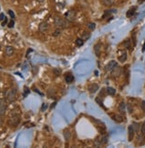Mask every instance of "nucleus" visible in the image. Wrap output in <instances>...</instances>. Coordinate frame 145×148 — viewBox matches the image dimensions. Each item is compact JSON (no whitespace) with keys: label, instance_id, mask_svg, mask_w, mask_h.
I'll list each match as a JSON object with an SVG mask.
<instances>
[{"label":"nucleus","instance_id":"obj_1","mask_svg":"<svg viewBox=\"0 0 145 148\" xmlns=\"http://www.w3.org/2000/svg\"><path fill=\"white\" fill-rule=\"evenodd\" d=\"M17 95V90L15 88H9L5 93V99L9 103H13L16 100Z\"/></svg>","mask_w":145,"mask_h":148},{"label":"nucleus","instance_id":"obj_2","mask_svg":"<svg viewBox=\"0 0 145 148\" xmlns=\"http://www.w3.org/2000/svg\"><path fill=\"white\" fill-rule=\"evenodd\" d=\"M54 24L58 28L66 29V28H69V26H70V22H69L68 20L61 19L60 17H55V19H54Z\"/></svg>","mask_w":145,"mask_h":148},{"label":"nucleus","instance_id":"obj_3","mask_svg":"<svg viewBox=\"0 0 145 148\" xmlns=\"http://www.w3.org/2000/svg\"><path fill=\"white\" fill-rule=\"evenodd\" d=\"M20 122H21V116H20L19 114H13L8 119V121H7L8 125L11 127L18 126L20 124Z\"/></svg>","mask_w":145,"mask_h":148},{"label":"nucleus","instance_id":"obj_4","mask_svg":"<svg viewBox=\"0 0 145 148\" xmlns=\"http://www.w3.org/2000/svg\"><path fill=\"white\" fill-rule=\"evenodd\" d=\"M6 108H7L6 100L3 99V98H0V117L4 116L6 114Z\"/></svg>","mask_w":145,"mask_h":148},{"label":"nucleus","instance_id":"obj_5","mask_svg":"<svg viewBox=\"0 0 145 148\" xmlns=\"http://www.w3.org/2000/svg\"><path fill=\"white\" fill-rule=\"evenodd\" d=\"M75 18H76V12L74 10H70V11L65 13V19L68 20L69 22H73L75 20Z\"/></svg>","mask_w":145,"mask_h":148},{"label":"nucleus","instance_id":"obj_6","mask_svg":"<svg viewBox=\"0 0 145 148\" xmlns=\"http://www.w3.org/2000/svg\"><path fill=\"white\" fill-rule=\"evenodd\" d=\"M49 30V24H48L47 22H41L39 26H38V30L42 33H45V32H46Z\"/></svg>","mask_w":145,"mask_h":148},{"label":"nucleus","instance_id":"obj_7","mask_svg":"<svg viewBox=\"0 0 145 148\" xmlns=\"http://www.w3.org/2000/svg\"><path fill=\"white\" fill-rule=\"evenodd\" d=\"M117 63L116 61L112 60L105 66V71H111L115 67H117Z\"/></svg>","mask_w":145,"mask_h":148},{"label":"nucleus","instance_id":"obj_8","mask_svg":"<svg viewBox=\"0 0 145 148\" xmlns=\"http://www.w3.org/2000/svg\"><path fill=\"white\" fill-rule=\"evenodd\" d=\"M5 54L6 56H12L14 54V48L12 46H6L5 48Z\"/></svg>","mask_w":145,"mask_h":148},{"label":"nucleus","instance_id":"obj_9","mask_svg":"<svg viewBox=\"0 0 145 148\" xmlns=\"http://www.w3.org/2000/svg\"><path fill=\"white\" fill-rule=\"evenodd\" d=\"M134 127L133 125H130L128 127V141L132 142L133 139H134Z\"/></svg>","mask_w":145,"mask_h":148},{"label":"nucleus","instance_id":"obj_10","mask_svg":"<svg viewBox=\"0 0 145 148\" xmlns=\"http://www.w3.org/2000/svg\"><path fill=\"white\" fill-rule=\"evenodd\" d=\"M126 104H125V102H121L119 104V105H118V111H119V112L122 115H125L126 114Z\"/></svg>","mask_w":145,"mask_h":148},{"label":"nucleus","instance_id":"obj_11","mask_svg":"<svg viewBox=\"0 0 145 148\" xmlns=\"http://www.w3.org/2000/svg\"><path fill=\"white\" fill-rule=\"evenodd\" d=\"M88 89H89V91H90V93L94 94V93H95V92H96L98 89H99V85H98V84H96V83H93L92 85L89 86Z\"/></svg>","mask_w":145,"mask_h":148},{"label":"nucleus","instance_id":"obj_12","mask_svg":"<svg viewBox=\"0 0 145 148\" xmlns=\"http://www.w3.org/2000/svg\"><path fill=\"white\" fill-rule=\"evenodd\" d=\"M111 73H112V76H113V77H117V76H119L120 73H121V69L117 66L115 67V68L111 71Z\"/></svg>","mask_w":145,"mask_h":148},{"label":"nucleus","instance_id":"obj_13","mask_svg":"<svg viewBox=\"0 0 145 148\" xmlns=\"http://www.w3.org/2000/svg\"><path fill=\"white\" fill-rule=\"evenodd\" d=\"M70 131H69V129H65L64 131H63V136H64V139H65V141L68 142L70 139Z\"/></svg>","mask_w":145,"mask_h":148},{"label":"nucleus","instance_id":"obj_14","mask_svg":"<svg viewBox=\"0 0 145 148\" xmlns=\"http://www.w3.org/2000/svg\"><path fill=\"white\" fill-rule=\"evenodd\" d=\"M65 80H66L67 83H71L74 80V76L71 73H67L65 75Z\"/></svg>","mask_w":145,"mask_h":148},{"label":"nucleus","instance_id":"obj_15","mask_svg":"<svg viewBox=\"0 0 145 148\" xmlns=\"http://www.w3.org/2000/svg\"><path fill=\"white\" fill-rule=\"evenodd\" d=\"M101 44H96L95 46V53L96 54V56H100V54H101Z\"/></svg>","mask_w":145,"mask_h":148},{"label":"nucleus","instance_id":"obj_16","mask_svg":"<svg viewBox=\"0 0 145 148\" xmlns=\"http://www.w3.org/2000/svg\"><path fill=\"white\" fill-rule=\"evenodd\" d=\"M90 37H91V33H90V32L85 31V32H83L82 35H81V38H82L84 41L87 40V39H88Z\"/></svg>","mask_w":145,"mask_h":148},{"label":"nucleus","instance_id":"obj_17","mask_svg":"<svg viewBox=\"0 0 145 148\" xmlns=\"http://www.w3.org/2000/svg\"><path fill=\"white\" fill-rule=\"evenodd\" d=\"M126 58H127V54H126V52H123V54H121L120 56H118V61L121 62V63H124V62H126Z\"/></svg>","mask_w":145,"mask_h":148},{"label":"nucleus","instance_id":"obj_18","mask_svg":"<svg viewBox=\"0 0 145 148\" xmlns=\"http://www.w3.org/2000/svg\"><path fill=\"white\" fill-rule=\"evenodd\" d=\"M94 145L96 147H100L101 145H102V141H101V137H97L95 139V142H94Z\"/></svg>","mask_w":145,"mask_h":148},{"label":"nucleus","instance_id":"obj_19","mask_svg":"<svg viewBox=\"0 0 145 148\" xmlns=\"http://www.w3.org/2000/svg\"><path fill=\"white\" fill-rule=\"evenodd\" d=\"M107 93L110 95H114L116 94V89L114 88H111V87H108Z\"/></svg>","mask_w":145,"mask_h":148},{"label":"nucleus","instance_id":"obj_20","mask_svg":"<svg viewBox=\"0 0 145 148\" xmlns=\"http://www.w3.org/2000/svg\"><path fill=\"white\" fill-rule=\"evenodd\" d=\"M135 10H136V7H133L131 9H129L127 11V13H126V16H127V17L133 16L134 15V12H135Z\"/></svg>","mask_w":145,"mask_h":148},{"label":"nucleus","instance_id":"obj_21","mask_svg":"<svg viewBox=\"0 0 145 148\" xmlns=\"http://www.w3.org/2000/svg\"><path fill=\"white\" fill-rule=\"evenodd\" d=\"M101 3L103 4L104 6H111L114 3V0H101Z\"/></svg>","mask_w":145,"mask_h":148},{"label":"nucleus","instance_id":"obj_22","mask_svg":"<svg viewBox=\"0 0 145 148\" xmlns=\"http://www.w3.org/2000/svg\"><path fill=\"white\" fill-rule=\"evenodd\" d=\"M124 44H125V47H126V49H131V40H130L129 38H127L125 42H124Z\"/></svg>","mask_w":145,"mask_h":148},{"label":"nucleus","instance_id":"obj_23","mask_svg":"<svg viewBox=\"0 0 145 148\" xmlns=\"http://www.w3.org/2000/svg\"><path fill=\"white\" fill-rule=\"evenodd\" d=\"M84 42H85V41L83 40L81 38H78L76 39V45L78 46V47H81V46H83V45H84Z\"/></svg>","mask_w":145,"mask_h":148},{"label":"nucleus","instance_id":"obj_24","mask_svg":"<svg viewBox=\"0 0 145 148\" xmlns=\"http://www.w3.org/2000/svg\"><path fill=\"white\" fill-rule=\"evenodd\" d=\"M113 118L114 120H116V121H117V122H122L123 121V118L120 116V115H114Z\"/></svg>","mask_w":145,"mask_h":148},{"label":"nucleus","instance_id":"obj_25","mask_svg":"<svg viewBox=\"0 0 145 148\" xmlns=\"http://www.w3.org/2000/svg\"><path fill=\"white\" fill-rule=\"evenodd\" d=\"M133 127H134V129L135 132H138L139 129H140V124L137 122H134L133 123Z\"/></svg>","mask_w":145,"mask_h":148},{"label":"nucleus","instance_id":"obj_26","mask_svg":"<svg viewBox=\"0 0 145 148\" xmlns=\"http://www.w3.org/2000/svg\"><path fill=\"white\" fill-rule=\"evenodd\" d=\"M61 33V28H58L53 33V36H54V37H57V36H59Z\"/></svg>","mask_w":145,"mask_h":148},{"label":"nucleus","instance_id":"obj_27","mask_svg":"<svg viewBox=\"0 0 145 148\" xmlns=\"http://www.w3.org/2000/svg\"><path fill=\"white\" fill-rule=\"evenodd\" d=\"M87 27H88V29L90 30H94L95 29V23H94V22H90V23H88Z\"/></svg>","mask_w":145,"mask_h":148},{"label":"nucleus","instance_id":"obj_28","mask_svg":"<svg viewBox=\"0 0 145 148\" xmlns=\"http://www.w3.org/2000/svg\"><path fill=\"white\" fill-rule=\"evenodd\" d=\"M141 133H142V135L145 136V121L142 123V127H141Z\"/></svg>","mask_w":145,"mask_h":148},{"label":"nucleus","instance_id":"obj_29","mask_svg":"<svg viewBox=\"0 0 145 148\" xmlns=\"http://www.w3.org/2000/svg\"><path fill=\"white\" fill-rule=\"evenodd\" d=\"M126 108H127V110H128V112H129V113H132L133 112V107H132V105H131V104H126Z\"/></svg>","mask_w":145,"mask_h":148},{"label":"nucleus","instance_id":"obj_30","mask_svg":"<svg viewBox=\"0 0 145 148\" xmlns=\"http://www.w3.org/2000/svg\"><path fill=\"white\" fill-rule=\"evenodd\" d=\"M7 26H8V28H13V26H14V21H13V20H11Z\"/></svg>","mask_w":145,"mask_h":148},{"label":"nucleus","instance_id":"obj_31","mask_svg":"<svg viewBox=\"0 0 145 148\" xmlns=\"http://www.w3.org/2000/svg\"><path fill=\"white\" fill-rule=\"evenodd\" d=\"M132 39H133V43H134V46H135L136 45V37H135V34L134 33H133L132 34Z\"/></svg>","mask_w":145,"mask_h":148},{"label":"nucleus","instance_id":"obj_32","mask_svg":"<svg viewBox=\"0 0 145 148\" xmlns=\"http://www.w3.org/2000/svg\"><path fill=\"white\" fill-rule=\"evenodd\" d=\"M8 13H9V15L11 16V18H12V19H14L15 15H14V13H13L12 10H8Z\"/></svg>","mask_w":145,"mask_h":148},{"label":"nucleus","instance_id":"obj_33","mask_svg":"<svg viewBox=\"0 0 145 148\" xmlns=\"http://www.w3.org/2000/svg\"><path fill=\"white\" fill-rule=\"evenodd\" d=\"M47 107H48L47 104H42V107H41V111H42V112H45V111L47 109Z\"/></svg>","mask_w":145,"mask_h":148},{"label":"nucleus","instance_id":"obj_34","mask_svg":"<svg viewBox=\"0 0 145 148\" xmlns=\"http://www.w3.org/2000/svg\"><path fill=\"white\" fill-rule=\"evenodd\" d=\"M141 108L142 109L143 112H145V101H142V104H141Z\"/></svg>","mask_w":145,"mask_h":148},{"label":"nucleus","instance_id":"obj_35","mask_svg":"<svg viewBox=\"0 0 145 148\" xmlns=\"http://www.w3.org/2000/svg\"><path fill=\"white\" fill-rule=\"evenodd\" d=\"M6 19V16L4 13H0V21H4V20Z\"/></svg>","mask_w":145,"mask_h":148},{"label":"nucleus","instance_id":"obj_36","mask_svg":"<svg viewBox=\"0 0 145 148\" xmlns=\"http://www.w3.org/2000/svg\"><path fill=\"white\" fill-rule=\"evenodd\" d=\"M6 23H7V19H6H6L4 20V22H2V23H1V25H2V26H5V25H6Z\"/></svg>","mask_w":145,"mask_h":148},{"label":"nucleus","instance_id":"obj_37","mask_svg":"<svg viewBox=\"0 0 145 148\" xmlns=\"http://www.w3.org/2000/svg\"><path fill=\"white\" fill-rule=\"evenodd\" d=\"M29 93V90H28V88H25V94H24V95H27Z\"/></svg>","mask_w":145,"mask_h":148},{"label":"nucleus","instance_id":"obj_38","mask_svg":"<svg viewBox=\"0 0 145 148\" xmlns=\"http://www.w3.org/2000/svg\"><path fill=\"white\" fill-rule=\"evenodd\" d=\"M142 52H145V41H144V43H143V46H142Z\"/></svg>","mask_w":145,"mask_h":148},{"label":"nucleus","instance_id":"obj_39","mask_svg":"<svg viewBox=\"0 0 145 148\" xmlns=\"http://www.w3.org/2000/svg\"><path fill=\"white\" fill-rule=\"evenodd\" d=\"M2 126H3V120L0 118V128H1Z\"/></svg>","mask_w":145,"mask_h":148},{"label":"nucleus","instance_id":"obj_40","mask_svg":"<svg viewBox=\"0 0 145 148\" xmlns=\"http://www.w3.org/2000/svg\"><path fill=\"white\" fill-rule=\"evenodd\" d=\"M30 52H32V49H28V52H27V54H28L29 53H30Z\"/></svg>","mask_w":145,"mask_h":148},{"label":"nucleus","instance_id":"obj_41","mask_svg":"<svg viewBox=\"0 0 145 148\" xmlns=\"http://www.w3.org/2000/svg\"><path fill=\"white\" fill-rule=\"evenodd\" d=\"M38 2H39V3H42V2H44L45 0H37Z\"/></svg>","mask_w":145,"mask_h":148},{"label":"nucleus","instance_id":"obj_42","mask_svg":"<svg viewBox=\"0 0 145 148\" xmlns=\"http://www.w3.org/2000/svg\"><path fill=\"white\" fill-rule=\"evenodd\" d=\"M54 106H55V103H54V104H52V106H51V108H53Z\"/></svg>","mask_w":145,"mask_h":148},{"label":"nucleus","instance_id":"obj_43","mask_svg":"<svg viewBox=\"0 0 145 148\" xmlns=\"http://www.w3.org/2000/svg\"><path fill=\"white\" fill-rule=\"evenodd\" d=\"M143 1H145V0H139V3H142V2H143Z\"/></svg>","mask_w":145,"mask_h":148},{"label":"nucleus","instance_id":"obj_44","mask_svg":"<svg viewBox=\"0 0 145 148\" xmlns=\"http://www.w3.org/2000/svg\"><path fill=\"white\" fill-rule=\"evenodd\" d=\"M0 49H1V45H0Z\"/></svg>","mask_w":145,"mask_h":148}]
</instances>
